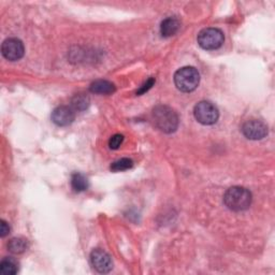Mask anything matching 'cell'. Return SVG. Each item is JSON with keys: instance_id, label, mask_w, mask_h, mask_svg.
I'll list each match as a JSON object with an SVG mask.
<instances>
[{"instance_id": "5bb4252c", "label": "cell", "mask_w": 275, "mask_h": 275, "mask_svg": "<svg viewBox=\"0 0 275 275\" xmlns=\"http://www.w3.org/2000/svg\"><path fill=\"white\" fill-rule=\"evenodd\" d=\"M90 106V98L84 94H76L71 100V108L74 111H84Z\"/></svg>"}, {"instance_id": "ba28073f", "label": "cell", "mask_w": 275, "mask_h": 275, "mask_svg": "<svg viewBox=\"0 0 275 275\" xmlns=\"http://www.w3.org/2000/svg\"><path fill=\"white\" fill-rule=\"evenodd\" d=\"M91 262L98 272L108 273L113 268L112 259L108 253L102 250H95L91 254Z\"/></svg>"}, {"instance_id": "2e32d148", "label": "cell", "mask_w": 275, "mask_h": 275, "mask_svg": "<svg viewBox=\"0 0 275 275\" xmlns=\"http://www.w3.org/2000/svg\"><path fill=\"white\" fill-rule=\"evenodd\" d=\"M133 165V163L131 159L129 158H122L117 160V162L113 163L111 165V170L112 171H125L130 169Z\"/></svg>"}, {"instance_id": "8fae6325", "label": "cell", "mask_w": 275, "mask_h": 275, "mask_svg": "<svg viewBox=\"0 0 275 275\" xmlns=\"http://www.w3.org/2000/svg\"><path fill=\"white\" fill-rule=\"evenodd\" d=\"M90 90L92 92H95V94L109 95L115 92V86H114V84H112V83L109 81L98 80L92 83L90 87Z\"/></svg>"}, {"instance_id": "5b68a950", "label": "cell", "mask_w": 275, "mask_h": 275, "mask_svg": "<svg viewBox=\"0 0 275 275\" xmlns=\"http://www.w3.org/2000/svg\"><path fill=\"white\" fill-rule=\"evenodd\" d=\"M224 34L217 28H205L198 35V43L204 50H216L224 43Z\"/></svg>"}, {"instance_id": "ac0fdd59", "label": "cell", "mask_w": 275, "mask_h": 275, "mask_svg": "<svg viewBox=\"0 0 275 275\" xmlns=\"http://www.w3.org/2000/svg\"><path fill=\"white\" fill-rule=\"evenodd\" d=\"M154 83H155V80L153 79V77H150L149 80H147L141 87H140V90L137 92V94L141 95V94H144V92H147L148 90H150V88L153 87Z\"/></svg>"}, {"instance_id": "7a4b0ae2", "label": "cell", "mask_w": 275, "mask_h": 275, "mask_svg": "<svg viewBox=\"0 0 275 275\" xmlns=\"http://www.w3.org/2000/svg\"><path fill=\"white\" fill-rule=\"evenodd\" d=\"M153 121L160 130L171 133L179 126V117L172 109L165 106H158L153 110Z\"/></svg>"}, {"instance_id": "277c9868", "label": "cell", "mask_w": 275, "mask_h": 275, "mask_svg": "<svg viewBox=\"0 0 275 275\" xmlns=\"http://www.w3.org/2000/svg\"><path fill=\"white\" fill-rule=\"evenodd\" d=\"M194 115L202 125H213L219 119L220 113L212 102L201 101L195 107Z\"/></svg>"}, {"instance_id": "9a60e30c", "label": "cell", "mask_w": 275, "mask_h": 275, "mask_svg": "<svg viewBox=\"0 0 275 275\" xmlns=\"http://www.w3.org/2000/svg\"><path fill=\"white\" fill-rule=\"evenodd\" d=\"M71 185L75 191H84L88 188V181L83 174L75 173L72 175Z\"/></svg>"}, {"instance_id": "3957f363", "label": "cell", "mask_w": 275, "mask_h": 275, "mask_svg": "<svg viewBox=\"0 0 275 275\" xmlns=\"http://www.w3.org/2000/svg\"><path fill=\"white\" fill-rule=\"evenodd\" d=\"M199 72L194 67H184L175 72L174 83L181 92H190L199 85Z\"/></svg>"}, {"instance_id": "8992f818", "label": "cell", "mask_w": 275, "mask_h": 275, "mask_svg": "<svg viewBox=\"0 0 275 275\" xmlns=\"http://www.w3.org/2000/svg\"><path fill=\"white\" fill-rule=\"evenodd\" d=\"M1 52L6 59L10 61L18 60L24 56V44L22 41L17 38H10L2 43Z\"/></svg>"}, {"instance_id": "7c38bea8", "label": "cell", "mask_w": 275, "mask_h": 275, "mask_svg": "<svg viewBox=\"0 0 275 275\" xmlns=\"http://www.w3.org/2000/svg\"><path fill=\"white\" fill-rule=\"evenodd\" d=\"M18 271V263L13 258L7 257L0 262V272L4 275H14Z\"/></svg>"}, {"instance_id": "52a82bcc", "label": "cell", "mask_w": 275, "mask_h": 275, "mask_svg": "<svg viewBox=\"0 0 275 275\" xmlns=\"http://www.w3.org/2000/svg\"><path fill=\"white\" fill-rule=\"evenodd\" d=\"M242 132L247 139L251 140H261L268 134V127L260 121L252 119L244 124L242 127Z\"/></svg>"}, {"instance_id": "9c48e42d", "label": "cell", "mask_w": 275, "mask_h": 275, "mask_svg": "<svg viewBox=\"0 0 275 275\" xmlns=\"http://www.w3.org/2000/svg\"><path fill=\"white\" fill-rule=\"evenodd\" d=\"M75 114L72 108L61 106L56 108L52 113V121L58 126H68L74 121Z\"/></svg>"}, {"instance_id": "30bf717a", "label": "cell", "mask_w": 275, "mask_h": 275, "mask_svg": "<svg viewBox=\"0 0 275 275\" xmlns=\"http://www.w3.org/2000/svg\"><path fill=\"white\" fill-rule=\"evenodd\" d=\"M180 23L179 20L173 18H168L163 20L162 26H160V33L164 37H172L179 32Z\"/></svg>"}, {"instance_id": "e0dca14e", "label": "cell", "mask_w": 275, "mask_h": 275, "mask_svg": "<svg viewBox=\"0 0 275 275\" xmlns=\"http://www.w3.org/2000/svg\"><path fill=\"white\" fill-rule=\"evenodd\" d=\"M123 141H124V137L122 134H114V136L110 139V141H109V147H110V148L112 149H117L122 145Z\"/></svg>"}, {"instance_id": "6da1fadb", "label": "cell", "mask_w": 275, "mask_h": 275, "mask_svg": "<svg viewBox=\"0 0 275 275\" xmlns=\"http://www.w3.org/2000/svg\"><path fill=\"white\" fill-rule=\"evenodd\" d=\"M224 202L228 209L232 211H244L248 209L252 203V194L246 188L235 186L226 191Z\"/></svg>"}, {"instance_id": "d6986e66", "label": "cell", "mask_w": 275, "mask_h": 275, "mask_svg": "<svg viewBox=\"0 0 275 275\" xmlns=\"http://www.w3.org/2000/svg\"><path fill=\"white\" fill-rule=\"evenodd\" d=\"M9 232H10V227L7 222L4 220L0 221V236L3 238V237H6Z\"/></svg>"}, {"instance_id": "4fadbf2b", "label": "cell", "mask_w": 275, "mask_h": 275, "mask_svg": "<svg viewBox=\"0 0 275 275\" xmlns=\"http://www.w3.org/2000/svg\"><path fill=\"white\" fill-rule=\"evenodd\" d=\"M28 248V242L23 238H14L8 243V250L13 254L24 253Z\"/></svg>"}]
</instances>
